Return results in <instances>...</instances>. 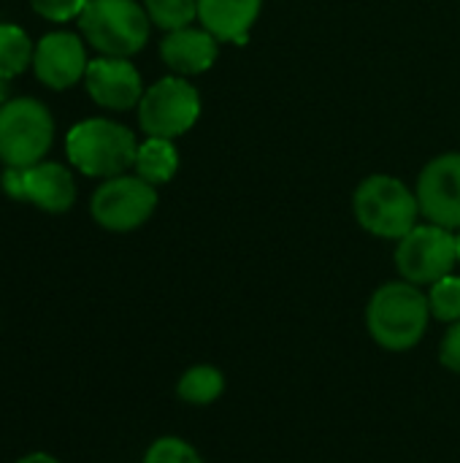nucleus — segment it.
<instances>
[{
	"label": "nucleus",
	"instance_id": "nucleus-16",
	"mask_svg": "<svg viewBox=\"0 0 460 463\" xmlns=\"http://www.w3.org/2000/svg\"><path fill=\"white\" fill-rule=\"evenodd\" d=\"M176 393L184 404H192V407H209L214 404L222 393H225V374L211 366V364H198V366H190L179 385H176Z\"/></svg>",
	"mask_w": 460,
	"mask_h": 463
},
{
	"label": "nucleus",
	"instance_id": "nucleus-20",
	"mask_svg": "<svg viewBox=\"0 0 460 463\" xmlns=\"http://www.w3.org/2000/svg\"><path fill=\"white\" fill-rule=\"evenodd\" d=\"M144 463H203L198 450L179 437H160L149 445Z\"/></svg>",
	"mask_w": 460,
	"mask_h": 463
},
{
	"label": "nucleus",
	"instance_id": "nucleus-14",
	"mask_svg": "<svg viewBox=\"0 0 460 463\" xmlns=\"http://www.w3.org/2000/svg\"><path fill=\"white\" fill-rule=\"evenodd\" d=\"M263 0H198V19L217 41L244 43Z\"/></svg>",
	"mask_w": 460,
	"mask_h": 463
},
{
	"label": "nucleus",
	"instance_id": "nucleus-19",
	"mask_svg": "<svg viewBox=\"0 0 460 463\" xmlns=\"http://www.w3.org/2000/svg\"><path fill=\"white\" fill-rule=\"evenodd\" d=\"M428 307L431 317L442 323H458L460 320V277L447 274L428 290Z\"/></svg>",
	"mask_w": 460,
	"mask_h": 463
},
{
	"label": "nucleus",
	"instance_id": "nucleus-8",
	"mask_svg": "<svg viewBox=\"0 0 460 463\" xmlns=\"http://www.w3.org/2000/svg\"><path fill=\"white\" fill-rule=\"evenodd\" d=\"M92 217L100 228L127 233L141 228L157 209L155 184L141 176H111L92 195Z\"/></svg>",
	"mask_w": 460,
	"mask_h": 463
},
{
	"label": "nucleus",
	"instance_id": "nucleus-5",
	"mask_svg": "<svg viewBox=\"0 0 460 463\" xmlns=\"http://www.w3.org/2000/svg\"><path fill=\"white\" fill-rule=\"evenodd\" d=\"M54 138V119L41 100L14 98L0 106V160L8 168L41 163Z\"/></svg>",
	"mask_w": 460,
	"mask_h": 463
},
{
	"label": "nucleus",
	"instance_id": "nucleus-10",
	"mask_svg": "<svg viewBox=\"0 0 460 463\" xmlns=\"http://www.w3.org/2000/svg\"><path fill=\"white\" fill-rule=\"evenodd\" d=\"M418 203L428 222L460 231V152H445L423 168Z\"/></svg>",
	"mask_w": 460,
	"mask_h": 463
},
{
	"label": "nucleus",
	"instance_id": "nucleus-7",
	"mask_svg": "<svg viewBox=\"0 0 460 463\" xmlns=\"http://www.w3.org/2000/svg\"><path fill=\"white\" fill-rule=\"evenodd\" d=\"M458 263L455 233L442 225H415L396 247V266L412 285H434L453 274Z\"/></svg>",
	"mask_w": 460,
	"mask_h": 463
},
{
	"label": "nucleus",
	"instance_id": "nucleus-6",
	"mask_svg": "<svg viewBox=\"0 0 460 463\" xmlns=\"http://www.w3.org/2000/svg\"><path fill=\"white\" fill-rule=\"evenodd\" d=\"M201 117V95L198 90L179 79L165 76L149 90L138 103V122L146 136L155 138H176L187 133Z\"/></svg>",
	"mask_w": 460,
	"mask_h": 463
},
{
	"label": "nucleus",
	"instance_id": "nucleus-23",
	"mask_svg": "<svg viewBox=\"0 0 460 463\" xmlns=\"http://www.w3.org/2000/svg\"><path fill=\"white\" fill-rule=\"evenodd\" d=\"M16 463H60L54 456H49V453H30V456H24V458H19Z\"/></svg>",
	"mask_w": 460,
	"mask_h": 463
},
{
	"label": "nucleus",
	"instance_id": "nucleus-13",
	"mask_svg": "<svg viewBox=\"0 0 460 463\" xmlns=\"http://www.w3.org/2000/svg\"><path fill=\"white\" fill-rule=\"evenodd\" d=\"M220 52V41L209 33V30H198V27H182V30H171L163 43H160V57L165 60V65L182 76H195V73H206Z\"/></svg>",
	"mask_w": 460,
	"mask_h": 463
},
{
	"label": "nucleus",
	"instance_id": "nucleus-12",
	"mask_svg": "<svg viewBox=\"0 0 460 463\" xmlns=\"http://www.w3.org/2000/svg\"><path fill=\"white\" fill-rule=\"evenodd\" d=\"M87 52L73 33H49L38 41L33 68L38 81L52 90H68L87 73Z\"/></svg>",
	"mask_w": 460,
	"mask_h": 463
},
{
	"label": "nucleus",
	"instance_id": "nucleus-21",
	"mask_svg": "<svg viewBox=\"0 0 460 463\" xmlns=\"http://www.w3.org/2000/svg\"><path fill=\"white\" fill-rule=\"evenodd\" d=\"M87 3L89 0H30L35 14H41L43 19H52V22H68L73 16H81Z\"/></svg>",
	"mask_w": 460,
	"mask_h": 463
},
{
	"label": "nucleus",
	"instance_id": "nucleus-25",
	"mask_svg": "<svg viewBox=\"0 0 460 463\" xmlns=\"http://www.w3.org/2000/svg\"><path fill=\"white\" fill-rule=\"evenodd\" d=\"M455 247H458V263H460V231L455 233Z\"/></svg>",
	"mask_w": 460,
	"mask_h": 463
},
{
	"label": "nucleus",
	"instance_id": "nucleus-9",
	"mask_svg": "<svg viewBox=\"0 0 460 463\" xmlns=\"http://www.w3.org/2000/svg\"><path fill=\"white\" fill-rule=\"evenodd\" d=\"M3 190L16 198L35 203L43 212L62 214L76 201V184L65 165L60 163H35L30 168H5Z\"/></svg>",
	"mask_w": 460,
	"mask_h": 463
},
{
	"label": "nucleus",
	"instance_id": "nucleus-24",
	"mask_svg": "<svg viewBox=\"0 0 460 463\" xmlns=\"http://www.w3.org/2000/svg\"><path fill=\"white\" fill-rule=\"evenodd\" d=\"M5 95H8V79L0 73V106L5 103Z\"/></svg>",
	"mask_w": 460,
	"mask_h": 463
},
{
	"label": "nucleus",
	"instance_id": "nucleus-4",
	"mask_svg": "<svg viewBox=\"0 0 460 463\" xmlns=\"http://www.w3.org/2000/svg\"><path fill=\"white\" fill-rule=\"evenodd\" d=\"M149 14L136 0H89L79 16L81 35L103 57H130L149 38Z\"/></svg>",
	"mask_w": 460,
	"mask_h": 463
},
{
	"label": "nucleus",
	"instance_id": "nucleus-1",
	"mask_svg": "<svg viewBox=\"0 0 460 463\" xmlns=\"http://www.w3.org/2000/svg\"><path fill=\"white\" fill-rule=\"evenodd\" d=\"M428 296L407 279L385 282L374 290L366 307V328L371 339L390 353H407L420 345L428 331Z\"/></svg>",
	"mask_w": 460,
	"mask_h": 463
},
{
	"label": "nucleus",
	"instance_id": "nucleus-2",
	"mask_svg": "<svg viewBox=\"0 0 460 463\" xmlns=\"http://www.w3.org/2000/svg\"><path fill=\"white\" fill-rule=\"evenodd\" d=\"M65 152H68V160L84 176L111 179V176L125 174L130 165H136L138 144H136L133 130H127L125 125L95 117L68 130Z\"/></svg>",
	"mask_w": 460,
	"mask_h": 463
},
{
	"label": "nucleus",
	"instance_id": "nucleus-3",
	"mask_svg": "<svg viewBox=\"0 0 460 463\" xmlns=\"http://www.w3.org/2000/svg\"><path fill=\"white\" fill-rule=\"evenodd\" d=\"M352 209L363 231L380 239H404L420 217L418 195L396 176L371 174L352 195Z\"/></svg>",
	"mask_w": 460,
	"mask_h": 463
},
{
	"label": "nucleus",
	"instance_id": "nucleus-17",
	"mask_svg": "<svg viewBox=\"0 0 460 463\" xmlns=\"http://www.w3.org/2000/svg\"><path fill=\"white\" fill-rule=\"evenodd\" d=\"M33 41L16 24H0V73L5 79L22 73L33 62Z\"/></svg>",
	"mask_w": 460,
	"mask_h": 463
},
{
	"label": "nucleus",
	"instance_id": "nucleus-11",
	"mask_svg": "<svg viewBox=\"0 0 460 463\" xmlns=\"http://www.w3.org/2000/svg\"><path fill=\"white\" fill-rule=\"evenodd\" d=\"M87 92L89 98L114 111H127L141 103L144 98V84L141 73L127 62V57H98L87 65L84 73Z\"/></svg>",
	"mask_w": 460,
	"mask_h": 463
},
{
	"label": "nucleus",
	"instance_id": "nucleus-15",
	"mask_svg": "<svg viewBox=\"0 0 460 463\" xmlns=\"http://www.w3.org/2000/svg\"><path fill=\"white\" fill-rule=\"evenodd\" d=\"M179 168V155L174 138H155L149 136L136 155V174L149 184H165L174 179Z\"/></svg>",
	"mask_w": 460,
	"mask_h": 463
},
{
	"label": "nucleus",
	"instance_id": "nucleus-22",
	"mask_svg": "<svg viewBox=\"0 0 460 463\" xmlns=\"http://www.w3.org/2000/svg\"><path fill=\"white\" fill-rule=\"evenodd\" d=\"M439 361L445 369L460 374V320L450 323V331L445 334V339L439 345Z\"/></svg>",
	"mask_w": 460,
	"mask_h": 463
},
{
	"label": "nucleus",
	"instance_id": "nucleus-18",
	"mask_svg": "<svg viewBox=\"0 0 460 463\" xmlns=\"http://www.w3.org/2000/svg\"><path fill=\"white\" fill-rule=\"evenodd\" d=\"M149 19L163 30H182L198 16V0H144Z\"/></svg>",
	"mask_w": 460,
	"mask_h": 463
}]
</instances>
